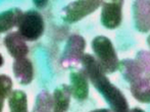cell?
Segmentation results:
<instances>
[{
	"mask_svg": "<svg viewBox=\"0 0 150 112\" xmlns=\"http://www.w3.org/2000/svg\"><path fill=\"white\" fill-rule=\"evenodd\" d=\"M83 70L96 91H98L109 105L112 112H130L129 103L122 92L115 86L103 71L95 57L89 53L84 54L81 59Z\"/></svg>",
	"mask_w": 150,
	"mask_h": 112,
	"instance_id": "1",
	"label": "cell"
},
{
	"mask_svg": "<svg viewBox=\"0 0 150 112\" xmlns=\"http://www.w3.org/2000/svg\"><path fill=\"white\" fill-rule=\"evenodd\" d=\"M150 54L139 51L135 59H124L119 62V70L131 85V93L141 103L150 102Z\"/></svg>",
	"mask_w": 150,
	"mask_h": 112,
	"instance_id": "2",
	"label": "cell"
},
{
	"mask_svg": "<svg viewBox=\"0 0 150 112\" xmlns=\"http://www.w3.org/2000/svg\"><path fill=\"white\" fill-rule=\"evenodd\" d=\"M91 47L95 59L105 73H113L119 68V58L111 41L105 36H97L93 39Z\"/></svg>",
	"mask_w": 150,
	"mask_h": 112,
	"instance_id": "3",
	"label": "cell"
},
{
	"mask_svg": "<svg viewBox=\"0 0 150 112\" xmlns=\"http://www.w3.org/2000/svg\"><path fill=\"white\" fill-rule=\"evenodd\" d=\"M18 34L25 41H36L42 37L45 30L44 18L37 10H28L24 12L18 23Z\"/></svg>",
	"mask_w": 150,
	"mask_h": 112,
	"instance_id": "4",
	"label": "cell"
},
{
	"mask_svg": "<svg viewBox=\"0 0 150 112\" xmlns=\"http://www.w3.org/2000/svg\"><path fill=\"white\" fill-rule=\"evenodd\" d=\"M102 1L100 0H79L74 1L67 5L62 9V20L69 24H75L80 22L84 18L96 11L101 6Z\"/></svg>",
	"mask_w": 150,
	"mask_h": 112,
	"instance_id": "5",
	"label": "cell"
},
{
	"mask_svg": "<svg viewBox=\"0 0 150 112\" xmlns=\"http://www.w3.org/2000/svg\"><path fill=\"white\" fill-rule=\"evenodd\" d=\"M86 40L84 37L77 34L69 36L64 46L60 63L63 67H73L81 62V59L85 53Z\"/></svg>",
	"mask_w": 150,
	"mask_h": 112,
	"instance_id": "6",
	"label": "cell"
},
{
	"mask_svg": "<svg viewBox=\"0 0 150 112\" xmlns=\"http://www.w3.org/2000/svg\"><path fill=\"white\" fill-rule=\"evenodd\" d=\"M125 2L122 0L102 1L101 4L100 22L106 29L113 30L120 27L122 20V6Z\"/></svg>",
	"mask_w": 150,
	"mask_h": 112,
	"instance_id": "7",
	"label": "cell"
},
{
	"mask_svg": "<svg viewBox=\"0 0 150 112\" xmlns=\"http://www.w3.org/2000/svg\"><path fill=\"white\" fill-rule=\"evenodd\" d=\"M71 96L78 101H84L89 96V80L83 69L74 70L69 75Z\"/></svg>",
	"mask_w": 150,
	"mask_h": 112,
	"instance_id": "8",
	"label": "cell"
},
{
	"mask_svg": "<svg viewBox=\"0 0 150 112\" xmlns=\"http://www.w3.org/2000/svg\"><path fill=\"white\" fill-rule=\"evenodd\" d=\"M4 45L9 53V55L14 59H20L26 57L29 53V47L27 42L23 39L18 32L8 33L4 38Z\"/></svg>",
	"mask_w": 150,
	"mask_h": 112,
	"instance_id": "9",
	"label": "cell"
},
{
	"mask_svg": "<svg viewBox=\"0 0 150 112\" xmlns=\"http://www.w3.org/2000/svg\"><path fill=\"white\" fill-rule=\"evenodd\" d=\"M149 5V1H135L133 4V18L135 27L141 33H147L150 30Z\"/></svg>",
	"mask_w": 150,
	"mask_h": 112,
	"instance_id": "10",
	"label": "cell"
},
{
	"mask_svg": "<svg viewBox=\"0 0 150 112\" xmlns=\"http://www.w3.org/2000/svg\"><path fill=\"white\" fill-rule=\"evenodd\" d=\"M12 71L21 85H29L34 79V66L31 60L27 57L14 59L12 64Z\"/></svg>",
	"mask_w": 150,
	"mask_h": 112,
	"instance_id": "11",
	"label": "cell"
},
{
	"mask_svg": "<svg viewBox=\"0 0 150 112\" xmlns=\"http://www.w3.org/2000/svg\"><path fill=\"white\" fill-rule=\"evenodd\" d=\"M71 92L69 86L60 85L54 90L52 95L53 100V112H67L69 108Z\"/></svg>",
	"mask_w": 150,
	"mask_h": 112,
	"instance_id": "12",
	"label": "cell"
},
{
	"mask_svg": "<svg viewBox=\"0 0 150 112\" xmlns=\"http://www.w3.org/2000/svg\"><path fill=\"white\" fill-rule=\"evenodd\" d=\"M24 12L18 7L5 10L0 13V34L10 31L16 26H18Z\"/></svg>",
	"mask_w": 150,
	"mask_h": 112,
	"instance_id": "13",
	"label": "cell"
},
{
	"mask_svg": "<svg viewBox=\"0 0 150 112\" xmlns=\"http://www.w3.org/2000/svg\"><path fill=\"white\" fill-rule=\"evenodd\" d=\"M10 112H29L27 94L22 90H14L8 97Z\"/></svg>",
	"mask_w": 150,
	"mask_h": 112,
	"instance_id": "14",
	"label": "cell"
},
{
	"mask_svg": "<svg viewBox=\"0 0 150 112\" xmlns=\"http://www.w3.org/2000/svg\"><path fill=\"white\" fill-rule=\"evenodd\" d=\"M32 112H53L52 95L47 91L40 92L36 98V102Z\"/></svg>",
	"mask_w": 150,
	"mask_h": 112,
	"instance_id": "15",
	"label": "cell"
},
{
	"mask_svg": "<svg viewBox=\"0 0 150 112\" xmlns=\"http://www.w3.org/2000/svg\"><path fill=\"white\" fill-rule=\"evenodd\" d=\"M12 80L6 75H0V112L3 111L4 101L12 92Z\"/></svg>",
	"mask_w": 150,
	"mask_h": 112,
	"instance_id": "16",
	"label": "cell"
},
{
	"mask_svg": "<svg viewBox=\"0 0 150 112\" xmlns=\"http://www.w3.org/2000/svg\"><path fill=\"white\" fill-rule=\"evenodd\" d=\"M33 4L38 8H45L48 5L47 0H35L33 1Z\"/></svg>",
	"mask_w": 150,
	"mask_h": 112,
	"instance_id": "17",
	"label": "cell"
},
{
	"mask_svg": "<svg viewBox=\"0 0 150 112\" xmlns=\"http://www.w3.org/2000/svg\"><path fill=\"white\" fill-rule=\"evenodd\" d=\"M130 112H145V110H143V109L140 108V107H135V108H133L132 110H130Z\"/></svg>",
	"mask_w": 150,
	"mask_h": 112,
	"instance_id": "18",
	"label": "cell"
},
{
	"mask_svg": "<svg viewBox=\"0 0 150 112\" xmlns=\"http://www.w3.org/2000/svg\"><path fill=\"white\" fill-rule=\"evenodd\" d=\"M90 112H110V110L106 108H101V109H96V110H93Z\"/></svg>",
	"mask_w": 150,
	"mask_h": 112,
	"instance_id": "19",
	"label": "cell"
},
{
	"mask_svg": "<svg viewBox=\"0 0 150 112\" xmlns=\"http://www.w3.org/2000/svg\"><path fill=\"white\" fill-rule=\"evenodd\" d=\"M3 64H4V58H3V56L1 55V53H0V67L3 66Z\"/></svg>",
	"mask_w": 150,
	"mask_h": 112,
	"instance_id": "20",
	"label": "cell"
}]
</instances>
